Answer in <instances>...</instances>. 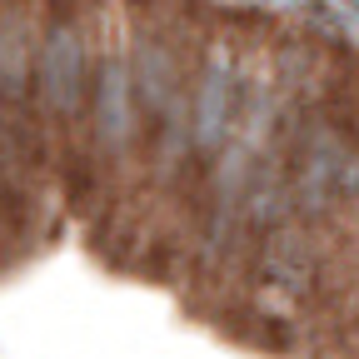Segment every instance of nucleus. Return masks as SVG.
Instances as JSON below:
<instances>
[{"mask_svg":"<svg viewBox=\"0 0 359 359\" xmlns=\"http://www.w3.org/2000/svg\"><path fill=\"white\" fill-rule=\"evenodd\" d=\"M344 195L359 205V150H354V160H349V170H344Z\"/></svg>","mask_w":359,"mask_h":359,"instance_id":"f257e3e1","label":"nucleus"}]
</instances>
